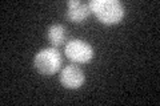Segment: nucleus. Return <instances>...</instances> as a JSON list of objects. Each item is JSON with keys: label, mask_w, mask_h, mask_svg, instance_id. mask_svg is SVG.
<instances>
[{"label": "nucleus", "mask_w": 160, "mask_h": 106, "mask_svg": "<svg viewBox=\"0 0 160 106\" xmlns=\"http://www.w3.org/2000/svg\"><path fill=\"white\" fill-rule=\"evenodd\" d=\"M88 4L96 17L107 25L118 24L126 13L124 6L118 0H92Z\"/></svg>", "instance_id": "obj_1"}, {"label": "nucleus", "mask_w": 160, "mask_h": 106, "mask_svg": "<svg viewBox=\"0 0 160 106\" xmlns=\"http://www.w3.org/2000/svg\"><path fill=\"white\" fill-rule=\"evenodd\" d=\"M33 65L43 76H52L62 67V53L58 48H44L35 54Z\"/></svg>", "instance_id": "obj_2"}, {"label": "nucleus", "mask_w": 160, "mask_h": 106, "mask_svg": "<svg viewBox=\"0 0 160 106\" xmlns=\"http://www.w3.org/2000/svg\"><path fill=\"white\" fill-rule=\"evenodd\" d=\"M64 53L75 62H87L93 57V48L84 40L71 39L66 43Z\"/></svg>", "instance_id": "obj_3"}, {"label": "nucleus", "mask_w": 160, "mask_h": 106, "mask_svg": "<svg viewBox=\"0 0 160 106\" xmlns=\"http://www.w3.org/2000/svg\"><path fill=\"white\" fill-rule=\"evenodd\" d=\"M84 72L78 65H67L60 73V84L67 89L80 88L84 82Z\"/></svg>", "instance_id": "obj_4"}, {"label": "nucleus", "mask_w": 160, "mask_h": 106, "mask_svg": "<svg viewBox=\"0 0 160 106\" xmlns=\"http://www.w3.org/2000/svg\"><path fill=\"white\" fill-rule=\"evenodd\" d=\"M91 9H89V4L84 2H79V0H68L67 2V19L71 20L73 23H82L84 21Z\"/></svg>", "instance_id": "obj_5"}, {"label": "nucleus", "mask_w": 160, "mask_h": 106, "mask_svg": "<svg viewBox=\"0 0 160 106\" xmlns=\"http://www.w3.org/2000/svg\"><path fill=\"white\" fill-rule=\"evenodd\" d=\"M67 28L63 24H52L47 29V39L55 48H60L67 43Z\"/></svg>", "instance_id": "obj_6"}]
</instances>
